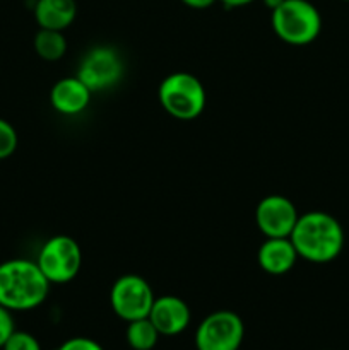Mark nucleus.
Returning a JSON list of instances; mask_svg holds the SVG:
<instances>
[{"instance_id": "nucleus-9", "label": "nucleus", "mask_w": 349, "mask_h": 350, "mask_svg": "<svg viewBox=\"0 0 349 350\" xmlns=\"http://www.w3.org/2000/svg\"><path fill=\"white\" fill-rule=\"evenodd\" d=\"M298 217L300 214L294 204L283 195L262 198L255 211L257 228L267 238H289Z\"/></svg>"}, {"instance_id": "nucleus-15", "label": "nucleus", "mask_w": 349, "mask_h": 350, "mask_svg": "<svg viewBox=\"0 0 349 350\" xmlns=\"http://www.w3.org/2000/svg\"><path fill=\"white\" fill-rule=\"evenodd\" d=\"M127 344L133 350H153L159 340V332L153 325L149 318L130 321L127 327Z\"/></svg>"}, {"instance_id": "nucleus-17", "label": "nucleus", "mask_w": 349, "mask_h": 350, "mask_svg": "<svg viewBox=\"0 0 349 350\" xmlns=\"http://www.w3.org/2000/svg\"><path fill=\"white\" fill-rule=\"evenodd\" d=\"M2 350H41V344L34 335L16 330L3 344Z\"/></svg>"}, {"instance_id": "nucleus-13", "label": "nucleus", "mask_w": 349, "mask_h": 350, "mask_svg": "<svg viewBox=\"0 0 349 350\" xmlns=\"http://www.w3.org/2000/svg\"><path fill=\"white\" fill-rule=\"evenodd\" d=\"M77 16L75 0H36L34 19L43 29L64 31Z\"/></svg>"}, {"instance_id": "nucleus-21", "label": "nucleus", "mask_w": 349, "mask_h": 350, "mask_svg": "<svg viewBox=\"0 0 349 350\" xmlns=\"http://www.w3.org/2000/svg\"><path fill=\"white\" fill-rule=\"evenodd\" d=\"M226 9H236V7H243V5H248L252 3L253 0H219Z\"/></svg>"}, {"instance_id": "nucleus-23", "label": "nucleus", "mask_w": 349, "mask_h": 350, "mask_svg": "<svg viewBox=\"0 0 349 350\" xmlns=\"http://www.w3.org/2000/svg\"><path fill=\"white\" fill-rule=\"evenodd\" d=\"M346 2H349V0H346Z\"/></svg>"}, {"instance_id": "nucleus-12", "label": "nucleus", "mask_w": 349, "mask_h": 350, "mask_svg": "<svg viewBox=\"0 0 349 350\" xmlns=\"http://www.w3.org/2000/svg\"><path fill=\"white\" fill-rule=\"evenodd\" d=\"M300 258L289 238H267L260 245L257 260L263 272L270 275H284Z\"/></svg>"}, {"instance_id": "nucleus-6", "label": "nucleus", "mask_w": 349, "mask_h": 350, "mask_svg": "<svg viewBox=\"0 0 349 350\" xmlns=\"http://www.w3.org/2000/svg\"><path fill=\"white\" fill-rule=\"evenodd\" d=\"M154 299L156 297L151 284L133 273H127L116 279L109 291V304L113 313L127 323L149 317Z\"/></svg>"}, {"instance_id": "nucleus-8", "label": "nucleus", "mask_w": 349, "mask_h": 350, "mask_svg": "<svg viewBox=\"0 0 349 350\" xmlns=\"http://www.w3.org/2000/svg\"><path fill=\"white\" fill-rule=\"evenodd\" d=\"M123 62L118 51L109 46H96L88 51L79 65L77 77L91 92L109 89L122 79Z\"/></svg>"}, {"instance_id": "nucleus-1", "label": "nucleus", "mask_w": 349, "mask_h": 350, "mask_svg": "<svg viewBox=\"0 0 349 350\" xmlns=\"http://www.w3.org/2000/svg\"><path fill=\"white\" fill-rule=\"evenodd\" d=\"M300 258L311 263H328L344 248V229L334 215L313 211L301 214L289 234Z\"/></svg>"}, {"instance_id": "nucleus-18", "label": "nucleus", "mask_w": 349, "mask_h": 350, "mask_svg": "<svg viewBox=\"0 0 349 350\" xmlns=\"http://www.w3.org/2000/svg\"><path fill=\"white\" fill-rule=\"evenodd\" d=\"M14 332H16V325H14L12 311L0 304V349L3 347V344L9 340Z\"/></svg>"}, {"instance_id": "nucleus-14", "label": "nucleus", "mask_w": 349, "mask_h": 350, "mask_svg": "<svg viewBox=\"0 0 349 350\" xmlns=\"http://www.w3.org/2000/svg\"><path fill=\"white\" fill-rule=\"evenodd\" d=\"M34 51L43 60H60L65 55V51H67V40L62 34V31L43 29V27H40V31L34 36Z\"/></svg>"}, {"instance_id": "nucleus-2", "label": "nucleus", "mask_w": 349, "mask_h": 350, "mask_svg": "<svg viewBox=\"0 0 349 350\" xmlns=\"http://www.w3.org/2000/svg\"><path fill=\"white\" fill-rule=\"evenodd\" d=\"M50 282L36 262L12 258L0 263V304L10 311H29L44 303Z\"/></svg>"}, {"instance_id": "nucleus-11", "label": "nucleus", "mask_w": 349, "mask_h": 350, "mask_svg": "<svg viewBox=\"0 0 349 350\" xmlns=\"http://www.w3.org/2000/svg\"><path fill=\"white\" fill-rule=\"evenodd\" d=\"M92 92L88 85L75 75V77H65L55 82L50 92V101L53 109L62 115H79L84 111L91 103Z\"/></svg>"}, {"instance_id": "nucleus-10", "label": "nucleus", "mask_w": 349, "mask_h": 350, "mask_svg": "<svg viewBox=\"0 0 349 350\" xmlns=\"http://www.w3.org/2000/svg\"><path fill=\"white\" fill-rule=\"evenodd\" d=\"M147 318L153 321L161 337H174L187 330L192 313L188 304L181 297L161 296L154 299Z\"/></svg>"}, {"instance_id": "nucleus-7", "label": "nucleus", "mask_w": 349, "mask_h": 350, "mask_svg": "<svg viewBox=\"0 0 349 350\" xmlns=\"http://www.w3.org/2000/svg\"><path fill=\"white\" fill-rule=\"evenodd\" d=\"M245 337V325L236 313L214 311L202 320L195 332L197 350H238Z\"/></svg>"}, {"instance_id": "nucleus-16", "label": "nucleus", "mask_w": 349, "mask_h": 350, "mask_svg": "<svg viewBox=\"0 0 349 350\" xmlns=\"http://www.w3.org/2000/svg\"><path fill=\"white\" fill-rule=\"evenodd\" d=\"M17 132L7 120L0 118V161L12 156L17 149Z\"/></svg>"}, {"instance_id": "nucleus-22", "label": "nucleus", "mask_w": 349, "mask_h": 350, "mask_svg": "<svg viewBox=\"0 0 349 350\" xmlns=\"http://www.w3.org/2000/svg\"><path fill=\"white\" fill-rule=\"evenodd\" d=\"M262 2H263V5H266L267 9H270V12H272V10L277 9V7H279L284 0H262Z\"/></svg>"}, {"instance_id": "nucleus-3", "label": "nucleus", "mask_w": 349, "mask_h": 350, "mask_svg": "<svg viewBox=\"0 0 349 350\" xmlns=\"http://www.w3.org/2000/svg\"><path fill=\"white\" fill-rule=\"evenodd\" d=\"M274 33L284 43L303 46L313 43L322 31V16L308 0H284L270 16Z\"/></svg>"}, {"instance_id": "nucleus-5", "label": "nucleus", "mask_w": 349, "mask_h": 350, "mask_svg": "<svg viewBox=\"0 0 349 350\" xmlns=\"http://www.w3.org/2000/svg\"><path fill=\"white\" fill-rule=\"evenodd\" d=\"M36 263L48 282L67 284L74 280L81 270V246L70 236H53L41 246Z\"/></svg>"}, {"instance_id": "nucleus-20", "label": "nucleus", "mask_w": 349, "mask_h": 350, "mask_svg": "<svg viewBox=\"0 0 349 350\" xmlns=\"http://www.w3.org/2000/svg\"><path fill=\"white\" fill-rule=\"evenodd\" d=\"M181 2L192 9H207L212 3H216V0H181Z\"/></svg>"}, {"instance_id": "nucleus-19", "label": "nucleus", "mask_w": 349, "mask_h": 350, "mask_svg": "<svg viewBox=\"0 0 349 350\" xmlns=\"http://www.w3.org/2000/svg\"><path fill=\"white\" fill-rule=\"evenodd\" d=\"M57 350H105L101 344L88 337H74L65 340Z\"/></svg>"}, {"instance_id": "nucleus-4", "label": "nucleus", "mask_w": 349, "mask_h": 350, "mask_svg": "<svg viewBox=\"0 0 349 350\" xmlns=\"http://www.w3.org/2000/svg\"><path fill=\"white\" fill-rule=\"evenodd\" d=\"M159 103L177 120H195L205 108V88L195 75L174 72L159 84Z\"/></svg>"}]
</instances>
